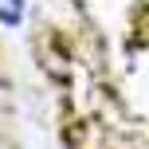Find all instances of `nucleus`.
<instances>
[{"mask_svg":"<svg viewBox=\"0 0 149 149\" xmlns=\"http://www.w3.org/2000/svg\"><path fill=\"white\" fill-rule=\"evenodd\" d=\"M28 24V0H0V28L20 31Z\"/></svg>","mask_w":149,"mask_h":149,"instance_id":"obj_1","label":"nucleus"}]
</instances>
